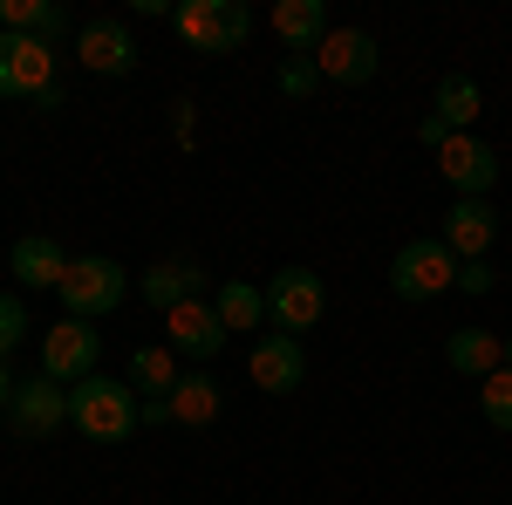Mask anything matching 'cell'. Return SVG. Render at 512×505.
I'll list each match as a JSON object with an SVG mask.
<instances>
[{
    "label": "cell",
    "mask_w": 512,
    "mask_h": 505,
    "mask_svg": "<svg viewBox=\"0 0 512 505\" xmlns=\"http://www.w3.org/2000/svg\"><path fill=\"white\" fill-rule=\"evenodd\" d=\"M137 417H144V424H171V403H164V396H151V403H144Z\"/></svg>",
    "instance_id": "cell-31"
},
{
    "label": "cell",
    "mask_w": 512,
    "mask_h": 505,
    "mask_svg": "<svg viewBox=\"0 0 512 505\" xmlns=\"http://www.w3.org/2000/svg\"><path fill=\"white\" fill-rule=\"evenodd\" d=\"M178 376H185V362L171 355V342H151V349H130V369H123V383L137 389V403H151V396H171L178 389Z\"/></svg>",
    "instance_id": "cell-21"
},
{
    "label": "cell",
    "mask_w": 512,
    "mask_h": 505,
    "mask_svg": "<svg viewBox=\"0 0 512 505\" xmlns=\"http://www.w3.org/2000/svg\"><path fill=\"white\" fill-rule=\"evenodd\" d=\"M506 369H512V342H506Z\"/></svg>",
    "instance_id": "cell-32"
},
{
    "label": "cell",
    "mask_w": 512,
    "mask_h": 505,
    "mask_svg": "<svg viewBox=\"0 0 512 505\" xmlns=\"http://www.w3.org/2000/svg\"><path fill=\"white\" fill-rule=\"evenodd\" d=\"M164 335H171V355H185V362H212V355L226 349V321L212 301H185V308L164 314Z\"/></svg>",
    "instance_id": "cell-13"
},
{
    "label": "cell",
    "mask_w": 512,
    "mask_h": 505,
    "mask_svg": "<svg viewBox=\"0 0 512 505\" xmlns=\"http://www.w3.org/2000/svg\"><path fill=\"white\" fill-rule=\"evenodd\" d=\"M246 376L253 389H267V396H294V389L308 383V349H301V335H260L253 349H246Z\"/></svg>",
    "instance_id": "cell-10"
},
{
    "label": "cell",
    "mask_w": 512,
    "mask_h": 505,
    "mask_svg": "<svg viewBox=\"0 0 512 505\" xmlns=\"http://www.w3.org/2000/svg\"><path fill=\"white\" fill-rule=\"evenodd\" d=\"M137 410H144V403H137V389L123 383V376H89V383L69 389V424H76V437H89V444H130V437L144 430Z\"/></svg>",
    "instance_id": "cell-1"
},
{
    "label": "cell",
    "mask_w": 512,
    "mask_h": 505,
    "mask_svg": "<svg viewBox=\"0 0 512 505\" xmlns=\"http://www.w3.org/2000/svg\"><path fill=\"white\" fill-rule=\"evenodd\" d=\"M492 287H499L492 260H458V294H492Z\"/></svg>",
    "instance_id": "cell-27"
},
{
    "label": "cell",
    "mask_w": 512,
    "mask_h": 505,
    "mask_svg": "<svg viewBox=\"0 0 512 505\" xmlns=\"http://www.w3.org/2000/svg\"><path fill=\"white\" fill-rule=\"evenodd\" d=\"M431 117L458 137V130H472L485 117V89H478L465 69H451V76H437V96H431Z\"/></svg>",
    "instance_id": "cell-19"
},
{
    "label": "cell",
    "mask_w": 512,
    "mask_h": 505,
    "mask_svg": "<svg viewBox=\"0 0 512 505\" xmlns=\"http://www.w3.org/2000/svg\"><path fill=\"white\" fill-rule=\"evenodd\" d=\"M444 246L458 253V260H492V239H499V212H492V198H451V212H444Z\"/></svg>",
    "instance_id": "cell-14"
},
{
    "label": "cell",
    "mask_w": 512,
    "mask_h": 505,
    "mask_svg": "<svg viewBox=\"0 0 512 505\" xmlns=\"http://www.w3.org/2000/svg\"><path fill=\"white\" fill-rule=\"evenodd\" d=\"M76 62L89 76H130L137 69V41H130V28L117 14H96V21L76 28Z\"/></svg>",
    "instance_id": "cell-12"
},
{
    "label": "cell",
    "mask_w": 512,
    "mask_h": 505,
    "mask_svg": "<svg viewBox=\"0 0 512 505\" xmlns=\"http://www.w3.org/2000/svg\"><path fill=\"white\" fill-rule=\"evenodd\" d=\"M171 137H178V144H192V137H198V103H192V96L171 103Z\"/></svg>",
    "instance_id": "cell-28"
},
{
    "label": "cell",
    "mask_w": 512,
    "mask_h": 505,
    "mask_svg": "<svg viewBox=\"0 0 512 505\" xmlns=\"http://www.w3.org/2000/svg\"><path fill=\"white\" fill-rule=\"evenodd\" d=\"M458 287V253L444 246V239H403L390 260V294L396 301H410V308H424L437 294H451Z\"/></svg>",
    "instance_id": "cell-2"
},
{
    "label": "cell",
    "mask_w": 512,
    "mask_h": 505,
    "mask_svg": "<svg viewBox=\"0 0 512 505\" xmlns=\"http://www.w3.org/2000/svg\"><path fill=\"white\" fill-rule=\"evenodd\" d=\"M417 137H424V151H444V137H451V130H444L437 117H424V123H417Z\"/></svg>",
    "instance_id": "cell-29"
},
{
    "label": "cell",
    "mask_w": 512,
    "mask_h": 505,
    "mask_svg": "<svg viewBox=\"0 0 512 505\" xmlns=\"http://www.w3.org/2000/svg\"><path fill=\"white\" fill-rule=\"evenodd\" d=\"M96 362H103V335L89 328V321H76V314H62L48 335H41V376L62 389H76L96 376Z\"/></svg>",
    "instance_id": "cell-5"
},
{
    "label": "cell",
    "mask_w": 512,
    "mask_h": 505,
    "mask_svg": "<svg viewBox=\"0 0 512 505\" xmlns=\"http://www.w3.org/2000/svg\"><path fill=\"white\" fill-rule=\"evenodd\" d=\"M137 294H144L158 314H171V308H185V301L205 294V267H198V260H158V267L137 280Z\"/></svg>",
    "instance_id": "cell-15"
},
{
    "label": "cell",
    "mask_w": 512,
    "mask_h": 505,
    "mask_svg": "<svg viewBox=\"0 0 512 505\" xmlns=\"http://www.w3.org/2000/svg\"><path fill=\"white\" fill-rule=\"evenodd\" d=\"M7 260H14V273H21V294H28V287H48V294H55V287H62V273H69V253H62L48 233L14 239V253H7Z\"/></svg>",
    "instance_id": "cell-18"
},
{
    "label": "cell",
    "mask_w": 512,
    "mask_h": 505,
    "mask_svg": "<svg viewBox=\"0 0 512 505\" xmlns=\"http://www.w3.org/2000/svg\"><path fill=\"white\" fill-rule=\"evenodd\" d=\"M212 308H219V321H226V335H233V328H260V321H267V287L226 280V287L212 294Z\"/></svg>",
    "instance_id": "cell-23"
},
{
    "label": "cell",
    "mask_w": 512,
    "mask_h": 505,
    "mask_svg": "<svg viewBox=\"0 0 512 505\" xmlns=\"http://www.w3.org/2000/svg\"><path fill=\"white\" fill-rule=\"evenodd\" d=\"M321 314H328V287H321L315 267H280L267 280V321L280 335H308Z\"/></svg>",
    "instance_id": "cell-6"
},
{
    "label": "cell",
    "mask_w": 512,
    "mask_h": 505,
    "mask_svg": "<svg viewBox=\"0 0 512 505\" xmlns=\"http://www.w3.org/2000/svg\"><path fill=\"white\" fill-rule=\"evenodd\" d=\"M41 89H55V48L35 35H7L0 28V96L7 103H35Z\"/></svg>",
    "instance_id": "cell-7"
},
{
    "label": "cell",
    "mask_w": 512,
    "mask_h": 505,
    "mask_svg": "<svg viewBox=\"0 0 512 505\" xmlns=\"http://www.w3.org/2000/svg\"><path fill=\"white\" fill-rule=\"evenodd\" d=\"M444 362H451L458 376L485 383L492 369H506V335H492V328H451V335H444Z\"/></svg>",
    "instance_id": "cell-16"
},
{
    "label": "cell",
    "mask_w": 512,
    "mask_h": 505,
    "mask_svg": "<svg viewBox=\"0 0 512 505\" xmlns=\"http://www.w3.org/2000/svg\"><path fill=\"white\" fill-rule=\"evenodd\" d=\"M28 328H35V321H28V308H21V294H0V362L21 349Z\"/></svg>",
    "instance_id": "cell-26"
},
{
    "label": "cell",
    "mask_w": 512,
    "mask_h": 505,
    "mask_svg": "<svg viewBox=\"0 0 512 505\" xmlns=\"http://www.w3.org/2000/svg\"><path fill=\"white\" fill-rule=\"evenodd\" d=\"M164 403H171V424H185V430L219 424V410H226V396H219V376H205V369H185V376H178V389H171Z\"/></svg>",
    "instance_id": "cell-17"
},
{
    "label": "cell",
    "mask_w": 512,
    "mask_h": 505,
    "mask_svg": "<svg viewBox=\"0 0 512 505\" xmlns=\"http://www.w3.org/2000/svg\"><path fill=\"white\" fill-rule=\"evenodd\" d=\"M478 410H485V424L506 430L512 437V369H492L485 383H478Z\"/></svg>",
    "instance_id": "cell-24"
},
{
    "label": "cell",
    "mask_w": 512,
    "mask_h": 505,
    "mask_svg": "<svg viewBox=\"0 0 512 505\" xmlns=\"http://www.w3.org/2000/svg\"><path fill=\"white\" fill-rule=\"evenodd\" d=\"M62 314H76V321H103V314L123 308V294H130V273L110 260V253H82V260H69V273H62Z\"/></svg>",
    "instance_id": "cell-3"
},
{
    "label": "cell",
    "mask_w": 512,
    "mask_h": 505,
    "mask_svg": "<svg viewBox=\"0 0 512 505\" xmlns=\"http://www.w3.org/2000/svg\"><path fill=\"white\" fill-rule=\"evenodd\" d=\"M437 171H444L451 198H485L492 185H499V151H492L485 137H472V130H458V137H444Z\"/></svg>",
    "instance_id": "cell-9"
},
{
    "label": "cell",
    "mask_w": 512,
    "mask_h": 505,
    "mask_svg": "<svg viewBox=\"0 0 512 505\" xmlns=\"http://www.w3.org/2000/svg\"><path fill=\"white\" fill-rule=\"evenodd\" d=\"M274 35L287 41V55H315L321 41H328V7H321V0H280Z\"/></svg>",
    "instance_id": "cell-20"
},
{
    "label": "cell",
    "mask_w": 512,
    "mask_h": 505,
    "mask_svg": "<svg viewBox=\"0 0 512 505\" xmlns=\"http://www.w3.org/2000/svg\"><path fill=\"white\" fill-rule=\"evenodd\" d=\"M14 389H21V376H14V369L0 362V417H7V403H14Z\"/></svg>",
    "instance_id": "cell-30"
},
{
    "label": "cell",
    "mask_w": 512,
    "mask_h": 505,
    "mask_svg": "<svg viewBox=\"0 0 512 505\" xmlns=\"http://www.w3.org/2000/svg\"><path fill=\"white\" fill-rule=\"evenodd\" d=\"M171 35L198 55H233L253 35V14H246V0H185V7H171Z\"/></svg>",
    "instance_id": "cell-4"
},
{
    "label": "cell",
    "mask_w": 512,
    "mask_h": 505,
    "mask_svg": "<svg viewBox=\"0 0 512 505\" xmlns=\"http://www.w3.org/2000/svg\"><path fill=\"white\" fill-rule=\"evenodd\" d=\"M315 69L335 89H362V82H376V69H383V48H376L369 28H328V41L315 48Z\"/></svg>",
    "instance_id": "cell-8"
},
{
    "label": "cell",
    "mask_w": 512,
    "mask_h": 505,
    "mask_svg": "<svg viewBox=\"0 0 512 505\" xmlns=\"http://www.w3.org/2000/svg\"><path fill=\"white\" fill-rule=\"evenodd\" d=\"M0 28H7V35H35V41H48V48H62L69 14H62L55 0H0Z\"/></svg>",
    "instance_id": "cell-22"
},
{
    "label": "cell",
    "mask_w": 512,
    "mask_h": 505,
    "mask_svg": "<svg viewBox=\"0 0 512 505\" xmlns=\"http://www.w3.org/2000/svg\"><path fill=\"white\" fill-rule=\"evenodd\" d=\"M274 89H280V96H294V103H301V96H315V89H321L315 55H287V62L274 69Z\"/></svg>",
    "instance_id": "cell-25"
},
{
    "label": "cell",
    "mask_w": 512,
    "mask_h": 505,
    "mask_svg": "<svg viewBox=\"0 0 512 505\" xmlns=\"http://www.w3.org/2000/svg\"><path fill=\"white\" fill-rule=\"evenodd\" d=\"M7 424L21 444H41V437H55V430L69 424V389L48 383V376H28V383L14 389V403H7Z\"/></svg>",
    "instance_id": "cell-11"
}]
</instances>
